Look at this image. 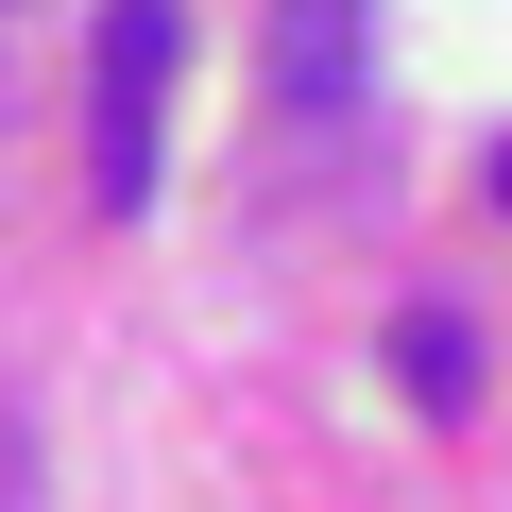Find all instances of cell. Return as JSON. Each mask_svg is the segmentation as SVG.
<instances>
[{"label":"cell","instance_id":"6da1fadb","mask_svg":"<svg viewBox=\"0 0 512 512\" xmlns=\"http://www.w3.org/2000/svg\"><path fill=\"white\" fill-rule=\"evenodd\" d=\"M171 52H188L171 0H103V35H86V205L103 222H137L171 171Z\"/></svg>","mask_w":512,"mask_h":512},{"label":"cell","instance_id":"7a4b0ae2","mask_svg":"<svg viewBox=\"0 0 512 512\" xmlns=\"http://www.w3.org/2000/svg\"><path fill=\"white\" fill-rule=\"evenodd\" d=\"M342 86H359V0H291V35H274V103L325 120Z\"/></svg>","mask_w":512,"mask_h":512},{"label":"cell","instance_id":"3957f363","mask_svg":"<svg viewBox=\"0 0 512 512\" xmlns=\"http://www.w3.org/2000/svg\"><path fill=\"white\" fill-rule=\"evenodd\" d=\"M393 376H410V410H461V393H478V359H461V325H444V308H410V325H393Z\"/></svg>","mask_w":512,"mask_h":512},{"label":"cell","instance_id":"277c9868","mask_svg":"<svg viewBox=\"0 0 512 512\" xmlns=\"http://www.w3.org/2000/svg\"><path fill=\"white\" fill-rule=\"evenodd\" d=\"M495 205H512V137H495Z\"/></svg>","mask_w":512,"mask_h":512}]
</instances>
